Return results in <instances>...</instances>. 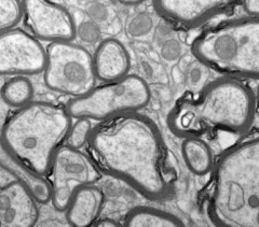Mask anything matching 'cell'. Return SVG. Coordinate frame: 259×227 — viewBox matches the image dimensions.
Here are the masks:
<instances>
[{
  "instance_id": "obj_4",
  "label": "cell",
  "mask_w": 259,
  "mask_h": 227,
  "mask_svg": "<svg viewBox=\"0 0 259 227\" xmlns=\"http://www.w3.org/2000/svg\"><path fill=\"white\" fill-rule=\"evenodd\" d=\"M72 117L66 106L30 101L8 117L2 131L3 150L38 174H50L55 153L67 140Z\"/></svg>"
},
{
  "instance_id": "obj_6",
  "label": "cell",
  "mask_w": 259,
  "mask_h": 227,
  "mask_svg": "<svg viewBox=\"0 0 259 227\" xmlns=\"http://www.w3.org/2000/svg\"><path fill=\"white\" fill-rule=\"evenodd\" d=\"M151 98L150 87L136 75L108 81L95 86L84 96L70 99L66 108L75 119L104 121L126 112L145 108Z\"/></svg>"
},
{
  "instance_id": "obj_9",
  "label": "cell",
  "mask_w": 259,
  "mask_h": 227,
  "mask_svg": "<svg viewBox=\"0 0 259 227\" xmlns=\"http://www.w3.org/2000/svg\"><path fill=\"white\" fill-rule=\"evenodd\" d=\"M47 50L29 32L13 28L0 37V72L3 76H35L45 71Z\"/></svg>"
},
{
  "instance_id": "obj_11",
  "label": "cell",
  "mask_w": 259,
  "mask_h": 227,
  "mask_svg": "<svg viewBox=\"0 0 259 227\" xmlns=\"http://www.w3.org/2000/svg\"><path fill=\"white\" fill-rule=\"evenodd\" d=\"M39 202L19 179L2 166L0 225L31 227L39 218Z\"/></svg>"
},
{
  "instance_id": "obj_15",
  "label": "cell",
  "mask_w": 259,
  "mask_h": 227,
  "mask_svg": "<svg viewBox=\"0 0 259 227\" xmlns=\"http://www.w3.org/2000/svg\"><path fill=\"white\" fill-rule=\"evenodd\" d=\"M2 166L26 186L39 204L46 205L49 201H52V185L45 179L42 175L13 158L4 150Z\"/></svg>"
},
{
  "instance_id": "obj_10",
  "label": "cell",
  "mask_w": 259,
  "mask_h": 227,
  "mask_svg": "<svg viewBox=\"0 0 259 227\" xmlns=\"http://www.w3.org/2000/svg\"><path fill=\"white\" fill-rule=\"evenodd\" d=\"M24 20L32 35L49 42L72 41L77 26L70 12L53 0H22Z\"/></svg>"
},
{
  "instance_id": "obj_8",
  "label": "cell",
  "mask_w": 259,
  "mask_h": 227,
  "mask_svg": "<svg viewBox=\"0 0 259 227\" xmlns=\"http://www.w3.org/2000/svg\"><path fill=\"white\" fill-rule=\"evenodd\" d=\"M50 175L52 204L58 211L67 210L79 189L100 179V172L93 160L80 149L70 145L61 147L55 153Z\"/></svg>"
},
{
  "instance_id": "obj_20",
  "label": "cell",
  "mask_w": 259,
  "mask_h": 227,
  "mask_svg": "<svg viewBox=\"0 0 259 227\" xmlns=\"http://www.w3.org/2000/svg\"><path fill=\"white\" fill-rule=\"evenodd\" d=\"M92 131L91 121L89 119H78L75 124H72L70 133L67 137V144L72 148L81 149L89 142V138Z\"/></svg>"
},
{
  "instance_id": "obj_12",
  "label": "cell",
  "mask_w": 259,
  "mask_h": 227,
  "mask_svg": "<svg viewBox=\"0 0 259 227\" xmlns=\"http://www.w3.org/2000/svg\"><path fill=\"white\" fill-rule=\"evenodd\" d=\"M237 0H153L157 12L176 25L192 28L225 12Z\"/></svg>"
},
{
  "instance_id": "obj_14",
  "label": "cell",
  "mask_w": 259,
  "mask_h": 227,
  "mask_svg": "<svg viewBox=\"0 0 259 227\" xmlns=\"http://www.w3.org/2000/svg\"><path fill=\"white\" fill-rule=\"evenodd\" d=\"M104 205V195L100 189L87 185L79 189L67 208V222L75 227L91 226L99 217Z\"/></svg>"
},
{
  "instance_id": "obj_16",
  "label": "cell",
  "mask_w": 259,
  "mask_h": 227,
  "mask_svg": "<svg viewBox=\"0 0 259 227\" xmlns=\"http://www.w3.org/2000/svg\"><path fill=\"white\" fill-rule=\"evenodd\" d=\"M182 152L185 164L192 174L204 176L213 170V152L201 137L184 138Z\"/></svg>"
},
{
  "instance_id": "obj_5",
  "label": "cell",
  "mask_w": 259,
  "mask_h": 227,
  "mask_svg": "<svg viewBox=\"0 0 259 227\" xmlns=\"http://www.w3.org/2000/svg\"><path fill=\"white\" fill-rule=\"evenodd\" d=\"M192 53L223 75L259 80V18L248 15L204 29L192 42Z\"/></svg>"
},
{
  "instance_id": "obj_17",
  "label": "cell",
  "mask_w": 259,
  "mask_h": 227,
  "mask_svg": "<svg viewBox=\"0 0 259 227\" xmlns=\"http://www.w3.org/2000/svg\"><path fill=\"white\" fill-rule=\"evenodd\" d=\"M127 227H178L184 222L175 214L152 207H135L130 210L124 218Z\"/></svg>"
},
{
  "instance_id": "obj_18",
  "label": "cell",
  "mask_w": 259,
  "mask_h": 227,
  "mask_svg": "<svg viewBox=\"0 0 259 227\" xmlns=\"http://www.w3.org/2000/svg\"><path fill=\"white\" fill-rule=\"evenodd\" d=\"M34 86L26 76H13L4 84L2 96L8 106L21 108L34 97Z\"/></svg>"
},
{
  "instance_id": "obj_23",
  "label": "cell",
  "mask_w": 259,
  "mask_h": 227,
  "mask_svg": "<svg viewBox=\"0 0 259 227\" xmlns=\"http://www.w3.org/2000/svg\"><path fill=\"white\" fill-rule=\"evenodd\" d=\"M242 2L248 15L259 18V0H242Z\"/></svg>"
},
{
  "instance_id": "obj_2",
  "label": "cell",
  "mask_w": 259,
  "mask_h": 227,
  "mask_svg": "<svg viewBox=\"0 0 259 227\" xmlns=\"http://www.w3.org/2000/svg\"><path fill=\"white\" fill-rule=\"evenodd\" d=\"M255 95L236 79L221 78L194 96L178 99L167 117L171 132L182 138L225 133L242 135L252 125Z\"/></svg>"
},
{
  "instance_id": "obj_7",
  "label": "cell",
  "mask_w": 259,
  "mask_h": 227,
  "mask_svg": "<svg viewBox=\"0 0 259 227\" xmlns=\"http://www.w3.org/2000/svg\"><path fill=\"white\" fill-rule=\"evenodd\" d=\"M93 55L72 41L51 42L47 47L44 81L48 88L72 98L84 96L96 86Z\"/></svg>"
},
{
  "instance_id": "obj_1",
  "label": "cell",
  "mask_w": 259,
  "mask_h": 227,
  "mask_svg": "<svg viewBox=\"0 0 259 227\" xmlns=\"http://www.w3.org/2000/svg\"><path fill=\"white\" fill-rule=\"evenodd\" d=\"M88 143L105 173L144 197L158 200L171 194L174 173L163 138L149 118L136 111L101 121Z\"/></svg>"
},
{
  "instance_id": "obj_26",
  "label": "cell",
  "mask_w": 259,
  "mask_h": 227,
  "mask_svg": "<svg viewBox=\"0 0 259 227\" xmlns=\"http://www.w3.org/2000/svg\"><path fill=\"white\" fill-rule=\"evenodd\" d=\"M255 98H256V110H258V112H259V86L257 90V94L255 95Z\"/></svg>"
},
{
  "instance_id": "obj_25",
  "label": "cell",
  "mask_w": 259,
  "mask_h": 227,
  "mask_svg": "<svg viewBox=\"0 0 259 227\" xmlns=\"http://www.w3.org/2000/svg\"><path fill=\"white\" fill-rule=\"evenodd\" d=\"M117 2L124 6H137L145 3L146 0H117Z\"/></svg>"
},
{
  "instance_id": "obj_19",
  "label": "cell",
  "mask_w": 259,
  "mask_h": 227,
  "mask_svg": "<svg viewBox=\"0 0 259 227\" xmlns=\"http://www.w3.org/2000/svg\"><path fill=\"white\" fill-rule=\"evenodd\" d=\"M24 18L22 0H0V28L2 31L10 30Z\"/></svg>"
},
{
  "instance_id": "obj_24",
  "label": "cell",
  "mask_w": 259,
  "mask_h": 227,
  "mask_svg": "<svg viewBox=\"0 0 259 227\" xmlns=\"http://www.w3.org/2000/svg\"><path fill=\"white\" fill-rule=\"evenodd\" d=\"M96 226H109V227H116V226H119L118 223L112 220V218H109V217H106V218H103V220L96 222L95 223Z\"/></svg>"
},
{
  "instance_id": "obj_21",
  "label": "cell",
  "mask_w": 259,
  "mask_h": 227,
  "mask_svg": "<svg viewBox=\"0 0 259 227\" xmlns=\"http://www.w3.org/2000/svg\"><path fill=\"white\" fill-rule=\"evenodd\" d=\"M77 36L87 43H94L101 37L99 26L92 22H84L77 29Z\"/></svg>"
},
{
  "instance_id": "obj_13",
  "label": "cell",
  "mask_w": 259,
  "mask_h": 227,
  "mask_svg": "<svg viewBox=\"0 0 259 227\" xmlns=\"http://www.w3.org/2000/svg\"><path fill=\"white\" fill-rule=\"evenodd\" d=\"M97 79L108 82L128 75L131 58L123 43L115 38H107L97 45L93 55Z\"/></svg>"
},
{
  "instance_id": "obj_3",
  "label": "cell",
  "mask_w": 259,
  "mask_h": 227,
  "mask_svg": "<svg viewBox=\"0 0 259 227\" xmlns=\"http://www.w3.org/2000/svg\"><path fill=\"white\" fill-rule=\"evenodd\" d=\"M209 216L222 227H259V133L227 150L213 168Z\"/></svg>"
},
{
  "instance_id": "obj_22",
  "label": "cell",
  "mask_w": 259,
  "mask_h": 227,
  "mask_svg": "<svg viewBox=\"0 0 259 227\" xmlns=\"http://www.w3.org/2000/svg\"><path fill=\"white\" fill-rule=\"evenodd\" d=\"M148 18L149 16H136V18L130 23V25L127 27L128 34L133 37H140L143 36L146 31H148L151 26L150 20Z\"/></svg>"
}]
</instances>
